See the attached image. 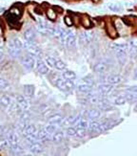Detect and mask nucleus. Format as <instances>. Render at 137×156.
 Here are the masks:
<instances>
[{
    "mask_svg": "<svg viewBox=\"0 0 137 156\" xmlns=\"http://www.w3.org/2000/svg\"><path fill=\"white\" fill-rule=\"evenodd\" d=\"M94 39V34L92 32H85V33H81L79 36V41L81 44L87 45L90 44L92 42Z\"/></svg>",
    "mask_w": 137,
    "mask_h": 156,
    "instance_id": "obj_9",
    "label": "nucleus"
},
{
    "mask_svg": "<svg viewBox=\"0 0 137 156\" xmlns=\"http://www.w3.org/2000/svg\"><path fill=\"white\" fill-rule=\"evenodd\" d=\"M64 22H65V24L67 25L68 27L73 26V24H74V21H73L72 16H70V15H68L65 16V17H64Z\"/></svg>",
    "mask_w": 137,
    "mask_h": 156,
    "instance_id": "obj_40",
    "label": "nucleus"
},
{
    "mask_svg": "<svg viewBox=\"0 0 137 156\" xmlns=\"http://www.w3.org/2000/svg\"><path fill=\"white\" fill-rule=\"evenodd\" d=\"M9 86H10L9 81L4 78H0V89L5 90V89H7Z\"/></svg>",
    "mask_w": 137,
    "mask_h": 156,
    "instance_id": "obj_41",
    "label": "nucleus"
},
{
    "mask_svg": "<svg viewBox=\"0 0 137 156\" xmlns=\"http://www.w3.org/2000/svg\"><path fill=\"white\" fill-rule=\"evenodd\" d=\"M88 122L86 119L82 118V116L74 123V128L76 129H87L88 128Z\"/></svg>",
    "mask_w": 137,
    "mask_h": 156,
    "instance_id": "obj_18",
    "label": "nucleus"
},
{
    "mask_svg": "<svg viewBox=\"0 0 137 156\" xmlns=\"http://www.w3.org/2000/svg\"><path fill=\"white\" fill-rule=\"evenodd\" d=\"M54 68H56L58 71H62L65 70L66 68H67V65L64 61H62V59H59V58H56L55 61V63H54Z\"/></svg>",
    "mask_w": 137,
    "mask_h": 156,
    "instance_id": "obj_33",
    "label": "nucleus"
},
{
    "mask_svg": "<svg viewBox=\"0 0 137 156\" xmlns=\"http://www.w3.org/2000/svg\"><path fill=\"white\" fill-rule=\"evenodd\" d=\"M126 99L127 102H131V103H134L137 99V92H126L124 95H123Z\"/></svg>",
    "mask_w": 137,
    "mask_h": 156,
    "instance_id": "obj_30",
    "label": "nucleus"
},
{
    "mask_svg": "<svg viewBox=\"0 0 137 156\" xmlns=\"http://www.w3.org/2000/svg\"><path fill=\"white\" fill-rule=\"evenodd\" d=\"M18 16L13 15L10 12L8 13V15H6V19H7L8 23L11 25V26H15L16 24H19L18 23Z\"/></svg>",
    "mask_w": 137,
    "mask_h": 156,
    "instance_id": "obj_25",
    "label": "nucleus"
},
{
    "mask_svg": "<svg viewBox=\"0 0 137 156\" xmlns=\"http://www.w3.org/2000/svg\"><path fill=\"white\" fill-rule=\"evenodd\" d=\"M29 149L31 152L33 153H41L43 151V149H44V147H43L42 144L40 143V142H36V143H31L29 145Z\"/></svg>",
    "mask_w": 137,
    "mask_h": 156,
    "instance_id": "obj_20",
    "label": "nucleus"
},
{
    "mask_svg": "<svg viewBox=\"0 0 137 156\" xmlns=\"http://www.w3.org/2000/svg\"><path fill=\"white\" fill-rule=\"evenodd\" d=\"M35 62H36L35 56L31 55V54H27L24 56H21L22 65L29 71H31L35 68Z\"/></svg>",
    "mask_w": 137,
    "mask_h": 156,
    "instance_id": "obj_2",
    "label": "nucleus"
},
{
    "mask_svg": "<svg viewBox=\"0 0 137 156\" xmlns=\"http://www.w3.org/2000/svg\"><path fill=\"white\" fill-rule=\"evenodd\" d=\"M6 138L9 141V144H10V147L13 146V145L18 144L19 142V138L17 133L14 131V130H8L7 133H6Z\"/></svg>",
    "mask_w": 137,
    "mask_h": 156,
    "instance_id": "obj_12",
    "label": "nucleus"
},
{
    "mask_svg": "<svg viewBox=\"0 0 137 156\" xmlns=\"http://www.w3.org/2000/svg\"><path fill=\"white\" fill-rule=\"evenodd\" d=\"M15 103L17 104V106H19L20 110H23V111H28L29 108H30V104H29L28 100L26 99L25 96L23 95H17L15 97Z\"/></svg>",
    "mask_w": 137,
    "mask_h": 156,
    "instance_id": "obj_7",
    "label": "nucleus"
},
{
    "mask_svg": "<svg viewBox=\"0 0 137 156\" xmlns=\"http://www.w3.org/2000/svg\"><path fill=\"white\" fill-rule=\"evenodd\" d=\"M108 8L111 11V12H114V13H118L122 10L121 5H119L117 3H110L108 5Z\"/></svg>",
    "mask_w": 137,
    "mask_h": 156,
    "instance_id": "obj_39",
    "label": "nucleus"
},
{
    "mask_svg": "<svg viewBox=\"0 0 137 156\" xmlns=\"http://www.w3.org/2000/svg\"><path fill=\"white\" fill-rule=\"evenodd\" d=\"M24 38L26 41H35L36 33L33 28H28L24 32Z\"/></svg>",
    "mask_w": 137,
    "mask_h": 156,
    "instance_id": "obj_15",
    "label": "nucleus"
},
{
    "mask_svg": "<svg viewBox=\"0 0 137 156\" xmlns=\"http://www.w3.org/2000/svg\"><path fill=\"white\" fill-rule=\"evenodd\" d=\"M81 116H84V117H87L90 120H96L101 117V112H100L99 109H86L83 110L81 112Z\"/></svg>",
    "mask_w": 137,
    "mask_h": 156,
    "instance_id": "obj_5",
    "label": "nucleus"
},
{
    "mask_svg": "<svg viewBox=\"0 0 137 156\" xmlns=\"http://www.w3.org/2000/svg\"><path fill=\"white\" fill-rule=\"evenodd\" d=\"M46 16L50 20L54 21L57 18V13L53 10V7H49L48 9H46Z\"/></svg>",
    "mask_w": 137,
    "mask_h": 156,
    "instance_id": "obj_26",
    "label": "nucleus"
},
{
    "mask_svg": "<svg viewBox=\"0 0 137 156\" xmlns=\"http://www.w3.org/2000/svg\"><path fill=\"white\" fill-rule=\"evenodd\" d=\"M81 117V115H77V116H68L67 118H64L61 123V126H73L74 123Z\"/></svg>",
    "mask_w": 137,
    "mask_h": 156,
    "instance_id": "obj_16",
    "label": "nucleus"
},
{
    "mask_svg": "<svg viewBox=\"0 0 137 156\" xmlns=\"http://www.w3.org/2000/svg\"><path fill=\"white\" fill-rule=\"evenodd\" d=\"M10 13H13V15L18 16V17H20V15H21V11H20V9H17V8H11V9L10 10Z\"/></svg>",
    "mask_w": 137,
    "mask_h": 156,
    "instance_id": "obj_45",
    "label": "nucleus"
},
{
    "mask_svg": "<svg viewBox=\"0 0 137 156\" xmlns=\"http://www.w3.org/2000/svg\"><path fill=\"white\" fill-rule=\"evenodd\" d=\"M62 77L65 80H70V81H74L76 79V74L71 70H63L62 71Z\"/></svg>",
    "mask_w": 137,
    "mask_h": 156,
    "instance_id": "obj_23",
    "label": "nucleus"
},
{
    "mask_svg": "<svg viewBox=\"0 0 137 156\" xmlns=\"http://www.w3.org/2000/svg\"><path fill=\"white\" fill-rule=\"evenodd\" d=\"M8 147H10V144L7 138H2L0 140V149H8Z\"/></svg>",
    "mask_w": 137,
    "mask_h": 156,
    "instance_id": "obj_42",
    "label": "nucleus"
},
{
    "mask_svg": "<svg viewBox=\"0 0 137 156\" xmlns=\"http://www.w3.org/2000/svg\"><path fill=\"white\" fill-rule=\"evenodd\" d=\"M8 53L11 56H13V58H19L22 56V49L16 47L14 45L13 39L9 41V45H8Z\"/></svg>",
    "mask_w": 137,
    "mask_h": 156,
    "instance_id": "obj_4",
    "label": "nucleus"
},
{
    "mask_svg": "<svg viewBox=\"0 0 137 156\" xmlns=\"http://www.w3.org/2000/svg\"><path fill=\"white\" fill-rule=\"evenodd\" d=\"M80 81L87 83L90 86H94V84H95V79H94L93 77L90 76V75H88V76L84 77V78H82L81 80H80Z\"/></svg>",
    "mask_w": 137,
    "mask_h": 156,
    "instance_id": "obj_31",
    "label": "nucleus"
},
{
    "mask_svg": "<svg viewBox=\"0 0 137 156\" xmlns=\"http://www.w3.org/2000/svg\"><path fill=\"white\" fill-rule=\"evenodd\" d=\"M37 131L38 130L36 129V127L33 126V124H29V126L26 127V128L23 130V131L21 132L23 136H25L26 135H30V134H34V133H37Z\"/></svg>",
    "mask_w": 137,
    "mask_h": 156,
    "instance_id": "obj_27",
    "label": "nucleus"
},
{
    "mask_svg": "<svg viewBox=\"0 0 137 156\" xmlns=\"http://www.w3.org/2000/svg\"><path fill=\"white\" fill-rule=\"evenodd\" d=\"M76 44V36L72 31H67V36H66V42L65 46L68 48H73Z\"/></svg>",
    "mask_w": 137,
    "mask_h": 156,
    "instance_id": "obj_11",
    "label": "nucleus"
},
{
    "mask_svg": "<svg viewBox=\"0 0 137 156\" xmlns=\"http://www.w3.org/2000/svg\"><path fill=\"white\" fill-rule=\"evenodd\" d=\"M35 68L37 70V72L41 75H48L50 70H49L48 65L46 64V62L43 61L42 58H36V62H35Z\"/></svg>",
    "mask_w": 137,
    "mask_h": 156,
    "instance_id": "obj_6",
    "label": "nucleus"
},
{
    "mask_svg": "<svg viewBox=\"0 0 137 156\" xmlns=\"http://www.w3.org/2000/svg\"><path fill=\"white\" fill-rule=\"evenodd\" d=\"M13 104V99L10 95H2L0 97V104L4 107H10Z\"/></svg>",
    "mask_w": 137,
    "mask_h": 156,
    "instance_id": "obj_22",
    "label": "nucleus"
},
{
    "mask_svg": "<svg viewBox=\"0 0 137 156\" xmlns=\"http://www.w3.org/2000/svg\"><path fill=\"white\" fill-rule=\"evenodd\" d=\"M123 81H124V77L119 75V74H110L106 78V83L112 84V85L122 83Z\"/></svg>",
    "mask_w": 137,
    "mask_h": 156,
    "instance_id": "obj_8",
    "label": "nucleus"
},
{
    "mask_svg": "<svg viewBox=\"0 0 137 156\" xmlns=\"http://www.w3.org/2000/svg\"><path fill=\"white\" fill-rule=\"evenodd\" d=\"M112 103L114 104H116V106H123V104H125L127 103V101H126V99L124 96H115L113 99V102Z\"/></svg>",
    "mask_w": 137,
    "mask_h": 156,
    "instance_id": "obj_35",
    "label": "nucleus"
},
{
    "mask_svg": "<svg viewBox=\"0 0 137 156\" xmlns=\"http://www.w3.org/2000/svg\"><path fill=\"white\" fill-rule=\"evenodd\" d=\"M91 1H92L93 3H97V2H99V0H91Z\"/></svg>",
    "mask_w": 137,
    "mask_h": 156,
    "instance_id": "obj_54",
    "label": "nucleus"
},
{
    "mask_svg": "<svg viewBox=\"0 0 137 156\" xmlns=\"http://www.w3.org/2000/svg\"><path fill=\"white\" fill-rule=\"evenodd\" d=\"M23 92H24L25 96H27L29 98H33L34 95V86L31 85V84H26L23 87Z\"/></svg>",
    "mask_w": 137,
    "mask_h": 156,
    "instance_id": "obj_24",
    "label": "nucleus"
},
{
    "mask_svg": "<svg viewBox=\"0 0 137 156\" xmlns=\"http://www.w3.org/2000/svg\"><path fill=\"white\" fill-rule=\"evenodd\" d=\"M3 59H4V53L0 51V61H3Z\"/></svg>",
    "mask_w": 137,
    "mask_h": 156,
    "instance_id": "obj_51",
    "label": "nucleus"
},
{
    "mask_svg": "<svg viewBox=\"0 0 137 156\" xmlns=\"http://www.w3.org/2000/svg\"><path fill=\"white\" fill-rule=\"evenodd\" d=\"M96 90L100 95H108L113 90V85L108 83H100L99 85L97 86Z\"/></svg>",
    "mask_w": 137,
    "mask_h": 156,
    "instance_id": "obj_10",
    "label": "nucleus"
},
{
    "mask_svg": "<svg viewBox=\"0 0 137 156\" xmlns=\"http://www.w3.org/2000/svg\"><path fill=\"white\" fill-rule=\"evenodd\" d=\"M13 43H14V45H15L16 47L20 48V49H23V43H22L21 40H20L19 38H13Z\"/></svg>",
    "mask_w": 137,
    "mask_h": 156,
    "instance_id": "obj_47",
    "label": "nucleus"
},
{
    "mask_svg": "<svg viewBox=\"0 0 137 156\" xmlns=\"http://www.w3.org/2000/svg\"><path fill=\"white\" fill-rule=\"evenodd\" d=\"M29 118H30V114L27 112V111H23L20 113V119H21L22 121H27L29 120Z\"/></svg>",
    "mask_w": 137,
    "mask_h": 156,
    "instance_id": "obj_46",
    "label": "nucleus"
},
{
    "mask_svg": "<svg viewBox=\"0 0 137 156\" xmlns=\"http://www.w3.org/2000/svg\"><path fill=\"white\" fill-rule=\"evenodd\" d=\"M3 32H4V30H3L2 24H0V36H3Z\"/></svg>",
    "mask_w": 137,
    "mask_h": 156,
    "instance_id": "obj_52",
    "label": "nucleus"
},
{
    "mask_svg": "<svg viewBox=\"0 0 137 156\" xmlns=\"http://www.w3.org/2000/svg\"><path fill=\"white\" fill-rule=\"evenodd\" d=\"M74 88H76V90L79 93H82V94H87V93H88L93 89V86H90V85H88V84L85 83H82V81H79V83H77Z\"/></svg>",
    "mask_w": 137,
    "mask_h": 156,
    "instance_id": "obj_13",
    "label": "nucleus"
},
{
    "mask_svg": "<svg viewBox=\"0 0 137 156\" xmlns=\"http://www.w3.org/2000/svg\"><path fill=\"white\" fill-rule=\"evenodd\" d=\"M63 138H64V132L58 131V130H57L56 132H54L53 134H51V141L58 143V142H61L63 140Z\"/></svg>",
    "mask_w": 137,
    "mask_h": 156,
    "instance_id": "obj_29",
    "label": "nucleus"
},
{
    "mask_svg": "<svg viewBox=\"0 0 137 156\" xmlns=\"http://www.w3.org/2000/svg\"><path fill=\"white\" fill-rule=\"evenodd\" d=\"M23 49L27 51L28 54H31L34 56L40 58V56L42 55V51L40 49V47L36 44L35 41H26L23 43Z\"/></svg>",
    "mask_w": 137,
    "mask_h": 156,
    "instance_id": "obj_1",
    "label": "nucleus"
},
{
    "mask_svg": "<svg viewBox=\"0 0 137 156\" xmlns=\"http://www.w3.org/2000/svg\"><path fill=\"white\" fill-rule=\"evenodd\" d=\"M107 32H108V35L110 36L111 38H117V36H118V32L116 31L114 25H111V24L108 25L107 28Z\"/></svg>",
    "mask_w": 137,
    "mask_h": 156,
    "instance_id": "obj_32",
    "label": "nucleus"
},
{
    "mask_svg": "<svg viewBox=\"0 0 137 156\" xmlns=\"http://www.w3.org/2000/svg\"><path fill=\"white\" fill-rule=\"evenodd\" d=\"M53 10L55 11L56 13H57V11H58L59 13H62V11H63V10H62V8H60V7H58V6H53Z\"/></svg>",
    "mask_w": 137,
    "mask_h": 156,
    "instance_id": "obj_50",
    "label": "nucleus"
},
{
    "mask_svg": "<svg viewBox=\"0 0 137 156\" xmlns=\"http://www.w3.org/2000/svg\"><path fill=\"white\" fill-rule=\"evenodd\" d=\"M4 11H5V8H0V13L4 12Z\"/></svg>",
    "mask_w": 137,
    "mask_h": 156,
    "instance_id": "obj_53",
    "label": "nucleus"
},
{
    "mask_svg": "<svg viewBox=\"0 0 137 156\" xmlns=\"http://www.w3.org/2000/svg\"><path fill=\"white\" fill-rule=\"evenodd\" d=\"M44 129H45L48 133H50V134H53L54 132H56L57 130H58V126H57V124H49L47 126H45V128H44Z\"/></svg>",
    "mask_w": 137,
    "mask_h": 156,
    "instance_id": "obj_37",
    "label": "nucleus"
},
{
    "mask_svg": "<svg viewBox=\"0 0 137 156\" xmlns=\"http://www.w3.org/2000/svg\"><path fill=\"white\" fill-rule=\"evenodd\" d=\"M23 156H31V155H23Z\"/></svg>",
    "mask_w": 137,
    "mask_h": 156,
    "instance_id": "obj_55",
    "label": "nucleus"
},
{
    "mask_svg": "<svg viewBox=\"0 0 137 156\" xmlns=\"http://www.w3.org/2000/svg\"><path fill=\"white\" fill-rule=\"evenodd\" d=\"M63 119H64V117H63L61 114H53V115H51L50 117L48 118V122L49 124H61Z\"/></svg>",
    "mask_w": 137,
    "mask_h": 156,
    "instance_id": "obj_21",
    "label": "nucleus"
},
{
    "mask_svg": "<svg viewBox=\"0 0 137 156\" xmlns=\"http://www.w3.org/2000/svg\"><path fill=\"white\" fill-rule=\"evenodd\" d=\"M37 136H38L40 143L45 142V141H51V134L48 133L45 129H41V130H39V131H37Z\"/></svg>",
    "mask_w": 137,
    "mask_h": 156,
    "instance_id": "obj_19",
    "label": "nucleus"
},
{
    "mask_svg": "<svg viewBox=\"0 0 137 156\" xmlns=\"http://www.w3.org/2000/svg\"><path fill=\"white\" fill-rule=\"evenodd\" d=\"M24 138H25V140L27 141L29 144L39 142V139H38V136H37V133H34V134H30V135H26Z\"/></svg>",
    "mask_w": 137,
    "mask_h": 156,
    "instance_id": "obj_34",
    "label": "nucleus"
},
{
    "mask_svg": "<svg viewBox=\"0 0 137 156\" xmlns=\"http://www.w3.org/2000/svg\"><path fill=\"white\" fill-rule=\"evenodd\" d=\"M9 149H11V152H13V154H15V155H20V154H22V153H23V149L19 146V144L13 145V146L10 147Z\"/></svg>",
    "mask_w": 137,
    "mask_h": 156,
    "instance_id": "obj_36",
    "label": "nucleus"
},
{
    "mask_svg": "<svg viewBox=\"0 0 137 156\" xmlns=\"http://www.w3.org/2000/svg\"><path fill=\"white\" fill-rule=\"evenodd\" d=\"M51 81H53V83L54 85H55L59 90H61V91H63V92L68 91L67 86H66V80L63 78L62 75H56V74H54Z\"/></svg>",
    "mask_w": 137,
    "mask_h": 156,
    "instance_id": "obj_3",
    "label": "nucleus"
},
{
    "mask_svg": "<svg viewBox=\"0 0 137 156\" xmlns=\"http://www.w3.org/2000/svg\"><path fill=\"white\" fill-rule=\"evenodd\" d=\"M79 23L81 24L84 28H86V29H90V27H92V20H91L88 15L80 16Z\"/></svg>",
    "mask_w": 137,
    "mask_h": 156,
    "instance_id": "obj_17",
    "label": "nucleus"
},
{
    "mask_svg": "<svg viewBox=\"0 0 137 156\" xmlns=\"http://www.w3.org/2000/svg\"><path fill=\"white\" fill-rule=\"evenodd\" d=\"M75 131L76 129L74 127H68V128L66 129L65 133L67 134V136H75Z\"/></svg>",
    "mask_w": 137,
    "mask_h": 156,
    "instance_id": "obj_44",
    "label": "nucleus"
},
{
    "mask_svg": "<svg viewBox=\"0 0 137 156\" xmlns=\"http://www.w3.org/2000/svg\"><path fill=\"white\" fill-rule=\"evenodd\" d=\"M126 91H127V92H137V87L135 85L128 87V88L126 89Z\"/></svg>",
    "mask_w": 137,
    "mask_h": 156,
    "instance_id": "obj_49",
    "label": "nucleus"
},
{
    "mask_svg": "<svg viewBox=\"0 0 137 156\" xmlns=\"http://www.w3.org/2000/svg\"><path fill=\"white\" fill-rule=\"evenodd\" d=\"M108 69V64L106 63L105 61H99L94 64L93 66V71L97 74H103L107 72Z\"/></svg>",
    "mask_w": 137,
    "mask_h": 156,
    "instance_id": "obj_14",
    "label": "nucleus"
},
{
    "mask_svg": "<svg viewBox=\"0 0 137 156\" xmlns=\"http://www.w3.org/2000/svg\"><path fill=\"white\" fill-rule=\"evenodd\" d=\"M86 135H87V129H76V131H75L76 137L83 138V137H85Z\"/></svg>",
    "mask_w": 137,
    "mask_h": 156,
    "instance_id": "obj_43",
    "label": "nucleus"
},
{
    "mask_svg": "<svg viewBox=\"0 0 137 156\" xmlns=\"http://www.w3.org/2000/svg\"><path fill=\"white\" fill-rule=\"evenodd\" d=\"M99 124H100V123L92 120L88 124V128L87 129H88V131H90V132H98Z\"/></svg>",
    "mask_w": 137,
    "mask_h": 156,
    "instance_id": "obj_28",
    "label": "nucleus"
},
{
    "mask_svg": "<svg viewBox=\"0 0 137 156\" xmlns=\"http://www.w3.org/2000/svg\"><path fill=\"white\" fill-rule=\"evenodd\" d=\"M128 47H137V40L135 38L133 39H130V43L128 44Z\"/></svg>",
    "mask_w": 137,
    "mask_h": 156,
    "instance_id": "obj_48",
    "label": "nucleus"
},
{
    "mask_svg": "<svg viewBox=\"0 0 137 156\" xmlns=\"http://www.w3.org/2000/svg\"><path fill=\"white\" fill-rule=\"evenodd\" d=\"M55 61H56V58H53V56H45V61H44L46 62V64H47L49 67L53 68L54 67V63H55Z\"/></svg>",
    "mask_w": 137,
    "mask_h": 156,
    "instance_id": "obj_38",
    "label": "nucleus"
}]
</instances>
